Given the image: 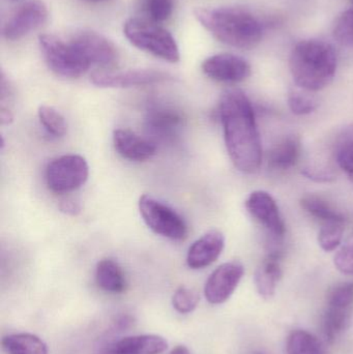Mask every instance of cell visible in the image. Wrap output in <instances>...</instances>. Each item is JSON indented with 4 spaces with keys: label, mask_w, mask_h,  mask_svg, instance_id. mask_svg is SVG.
I'll list each match as a JSON object with an SVG mask.
<instances>
[{
    "label": "cell",
    "mask_w": 353,
    "mask_h": 354,
    "mask_svg": "<svg viewBox=\"0 0 353 354\" xmlns=\"http://www.w3.org/2000/svg\"><path fill=\"white\" fill-rule=\"evenodd\" d=\"M226 149L233 165L242 174L258 171L263 163V147L254 109L246 93L229 89L219 105Z\"/></svg>",
    "instance_id": "obj_1"
},
{
    "label": "cell",
    "mask_w": 353,
    "mask_h": 354,
    "mask_svg": "<svg viewBox=\"0 0 353 354\" xmlns=\"http://www.w3.org/2000/svg\"><path fill=\"white\" fill-rule=\"evenodd\" d=\"M195 18L216 39L240 49H253L260 43V21L242 8H196Z\"/></svg>",
    "instance_id": "obj_2"
},
{
    "label": "cell",
    "mask_w": 353,
    "mask_h": 354,
    "mask_svg": "<svg viewBox=\"0 0 353 354\" xmlns=\"http://www.w3.org/2000/svg\"><path fill=\"white\" fill-rule=\"evenodd\" d=\"M290 73L300 88L318 91L333 81L337 54L333 46L318 39H306L294 46L289 58Z\"/></svg>",
    "instance_id": "obj_3"
},
{
    "label": "cell",
    "mask_w": 353,
    "mask_h": 354,
    "mask_svg": "<svg viewBox=\"0 0 353 354\" xmlns=\"http://www.w3.org/2000/svg\"><path fill=\"white\" fill-rule=\"evenodd\" d=\"M124 33L132 45L168 62H180V54L173 35L160 25L142 19H128Z\"/></svg>",
    "instance_id": "obj_4"
},
{
    "label": "cell",
    "mask_w": 353,
    "mask_h": 354,
    "mask_svg": "<svg viewBox=\"0 0 353 354\" xmlns=\"http://www.w3.org/2000/svg\"><path fill=\"white\" fill-rule=\"evenodd\" d=\"M39 43L46 64L58 76L79 78L90 68V64L70 41L66 43L56 35H41Z\"/></svg>",
    "instance_id": "obj_5"
},
{
    "label": "cell",
    "mask_w": 353,
    "mask_h": 354,
    "mask_svg": "<svg viewBox=\"0 0 353 354\" xmlns=\"http://www.w3.org/2000/svg\"><path fill=\"white\" fill-rule=\"evenodd\" d=\"M245 205L250 216L265 229L269 252L283 251L282 241L285 237L286 225L273 196L265 191L252 192Z\"/></svg>",
    "instance_id": "obj_6"
},
{
    "label": "cell",
    "mask_w": 353,
    "mask_h": 354,
    "mask_svg": "<svg viewBox=\"0 0 353 354\" xmlns=\"http://www.w3.org/2000/svg\"><path fill=\"white\" fill-rule=\"evenodd\" d=\"M139 210L145 224L155 234L171 241H184L188 235V226L184 218L153 196H141Z\"/></svg>",
    "instance_id": "obj_7"
},
{
    "label": "cell",
    "mask_w": 353,
    "mask_h": 354,
    "mask_svg": "<svg viewBox=\"0 0 353 354\" xmlns=\"http://www.w3.org/2000/svg\"><path fill=\"white\" fill-rule=\"evenodd\" d=\"M88 176V164L79 155H66L53 160L45 172L48 189L56 194L76 191L86 183Z\"/></svg>",
    "instance_id": "obj_8"
},
{
    "label": "cell",
    "mask_w": 353,
    "mask_h": 354,
    "mask_svg": "<svg viewBox=\"0 0 353 354\" xmlns=\"http://www.w3.org/2000/svg\"><path fill=\"white\" fill-rule=\"evenodd\" d=\"M245 268L240 262L230 261L216 268L207 279L204 295L211 305H221L233 295L244 277Z\"/></svg>",
    "instance_id": "obj_9"
},
{
    "label": "cell",
    "mask_w": 353,
    "mask_h": 354,
    "mask_svg": "<svg viewBox=\"0 0 353 354\" xmlns=\"http://www.w3.org/2000/svg\"><path fill=\"white\" fill-rule=\"evenodd\" d=\"M47 6L41 0H28L19 6L4 25L3 35L17 41L41 27L47 21Z\"/></svg>",
    "instance_id": "obj_10"
},
{
    "label": "cell",
    "mask_w": 353,
    "mask_h": 354,
    "mask_svg": "<svg viewBox=\"0 0 353 354\" xmlns=\"http://www.w3.org/2000/svg\"><path fill=\"white\" fill-rule=\"evenodd\" d=\"M78 48L90 66H114L118 60V51L114 44L93 30H81L75 33L70 39Z\"/></svg>",
    "instance_id": "obj_11"
},
{
    "label": "cell",
    "mask_w": 353,
    "mask_h": 354,
    "mask_svg": "<svg viewBox=\"0 0 353 354\" xmlns=\"http://www.w3.org/2000/svg\"><path fill=\"white\" fill-rule=\"evenodd\" d=\"M203 73L213 80L225 83H238L251 76L250 64L234 54H216L202 62Z\"/></svg>",
    "instance_id": "obj_12"
},
{
    "label": "cell",
    "mask_w": 353,
    "mask_h": 354,
    "mask_svg": "<svg viewBox=\"0 0 353 354\" xmlns=\"http://www.w3.org/2000/svg\"><path fill=\"white\" fill-rule=\"evenodd\" d=\"M165 73L155 70H130L124 72H97L90 80L95 86L104 88H128L155 84L167 80Z\"/></svg>",
    "instance_id": "obj_13"
},
{
    "label": "cell",
    "mask_w": 353,
    "mask_h": 354,
    "mask_svg": "<svg viewBox=\"0 0 353 354\" xmlns=\"http://www.w3.org/2000/svg\"><path fill=\"white\" fill-rule=\"evenodd\" d=\"M225 237L218 230H211L193 243L187 254V264L192 270H201L213 264L221 256Z\"/></svg>",
    "instance_id": "obj_14"
},
{
    "label": "cell",
    "mask_w": 353,
    "mask_h": 354,
    "mask_svg": "<svg viewBox=\"0 0 353 354\" xmlns=\"http://www.w3.org/2000/svg\"><path fill=\"white\" fill-rule=\"evenodd\" d=\"M146 128L160 140H171L184 127V118L178 110L168 106H157L149 110Z\"/></svg>",
    "instance_id": "obj_15"
},
{
    "label": "cell",
    "mask_w": 353,
    "mask_h": 354,
    "mask_svg": "<svg viewBox=\"0 0 353 354\" xmlns=\"http://www.w3.org/2000/svg\"><path fill=\"white\" fill-rule=\"evenodd\" d=\"M113 145L118 155L128 161H147L157 153V147L153 141L124 129L114 131Z\"/></svg>",
    "instance_id": "obj_16"
},
{
    "label": "cell",
    "mask_w": 353,
    "mask_h": 354,
    "mask_svg": "<svg viewBox=\"0 0 353 354\" xmlns=\"http://www.w3.org/2000/svg\"><path fill=\"white\" fill-rule=\"evenodd\" d=\"M167 348V341L159 335H138L112 343L104 354H162Z\"/></svg>",
    "instance_id": "obj_17"
},
{
    "label": "cell",
    "mask_w": 353,
    "mask_h": 354,
    "mask_svg": "<svg viewBox=\"0 0 353 354\" xmlns=\"http://www.w3.org/2000/svg\"><path fill=\"white\" fill-rule=\"evenodd\" d=\"M302 142L296 135L287 136L278 141L269 153L267 164L274 171H287L300 161Z\"/></svg>",
    "instance_id": "obj_18"
},
{
    "label": "cell",
    "mask_w": 353,
    "mask_h": 354,
    "mask_svg": "<svg viewBox=\"0 0 353 354\" xmlns=\"http://www.w3.org/2000/svg\"><path fill=\"white\" fill-rule=\"evenodd\" d=\"M282 278L280 258L267 256L259 264L255 272L254 281L257 292L265 299H271L277 290L278 283Z\"/></svg>",
    "instance_id": "obj_19"
},
{
    "label": "cell",
    "mask_w": 353,
    "mask_h": 354,
    "mask_svg": "<svg viewBox=\"0 0 353 354\" xmlns=\"http://www.w3.org/2000/svg\"><path fill=\"white\" fill-rule=\"evenodd\" d=\"M95 280L99 288L111 293L126 290V281L122 268L112 259H102L95 268Z\"/></svg>",
    "instance_id": "obj_20"
},
{
    "label": "cell",
    "mask_w": 353,
    "mask_h": 354,
    "mask_svg": "<svg viewBox=\"0 0 353 354\" xmlns=\"http://www.w3.org/2000/svg\"><path fill=\"white\" fill-rule=\"evenodd\" d=\"M1 345L8 354H48L46 343L28 333L8 335L2 339Z\"/></svg>",
    "instance_id": "obj_21"
},
{
    "label": "cell",
    "mask_w": 353,
    "mask_h": 354,
    "mask_svg": "<svg viewBox=\"0 0 353 354\" xmlns=\"http://www.w3.org/2000/svg\"><path fill=\"white\" fill-rule=\"evenodd\" d=\"M300 206L313 218L325 223H345V216L331 203L316 195H307L300 199Z\"/></svg>",
    "instance_id": "obj_22"
},
{
    "label": "cell",
    "mask_w": 353,
    "mask_h": 354,
    "mask_svg": "<svg viewBox=\"0 0 353 354\" xmlns=\"http://www.w3.org/2000/svg\"><path fill=\"white\" fill-rule=\"evenodd\" d=\"M287 354H325L318 339L306 330H298L288 337Z\"/></svg>",
    "instance_id": "obj_23"
},
{
    "label": "cell",
    "mask_w": 353,
    "mask_h": 354,
    "mask_svg": "<svg viewBox=\"0 0 353 354\" xmlns=\"http://www.w3.org/2000/svg\"><path fill=\"white\" fill-rule=\"evenodd\" d=\"M39 122L46 131L53 137H64L68 132V124L64 116L50 106H41L37 111Z\"/></svg>",
    "instance_id": "obj_24"
},
{
    "label": "cell",
    "mask_w": 353,
    "mask_h": 354,
    "mask_svg": "<svg viewBox=\"0 0 353 354\" xmlns=\"http://www.w3.org/2000/svg\"><path fill=\"white\" fill-rule=\"evenodd\" d=\"M327 309L353 311V282H344L334 286L327 295Z\"/></svg>",
    "instance_id": "obj_25"
},
{
    "label": "cell",
    "mask_w": 353,
    "mask_h": 354,
    "mask_svg": "<svg viewBox=\"0 0 353 354\" xmlns=\"http://www.w3.org/2000/svg\"><path fill=\"white\" fill-rule=\"evenodd\" d=\"M345 223H325L318 232V243L325 252H333L341 245Z\"/></svg>",
    "instance_id": "obj_26"
},
{
    "label": "cell",
    "mask_w": 353,
    "mask_h": 354,
    "mask_svg": "<svg viewBox=\"0 0 353 354\" xmlns=\"http://www.w3.org/2000/svg\"><path fill=\"white\" fill-rule=\"evenodd\" d=\"M336 161L353 183V136L341 134L336 145Z\"/></svg>",
    "instance_id": "obj_27"
},
{
    "label": "cell",
    "mask_w": 353,
    "mask_h": 354,
    "mask_svg": "<svg viewBox=\"0 0 353 354\" xmlns=\"http://www.w3.org/2000/svg\"><path fill=\"white\" fill-rule=\"evenodd\" d=\"M334 37L345 47L353 48V8L342 12L333 29Z\"/></svg>",
    "instance_id": "obj_28"
},
{
    "label": "cell",
    "mask_w": 353,
    "mask_h": 354,
    "mask_svg": "<svg viewBox=\"0 0 353 354\" xmlns=\"http://www.w3.org/2000/svg\"><path fill=\"white\" fill-rule=\"evenodd\" d=\"M199 299L200 297L196 291L188 287L182 286L174 292L172 305L178 313L190 314L196 309Z\"/></svg>",
    "instance_id": "obj_29"
},
{
    "label": "cell",
    "mask_w": 353,
    "mask_h": 354,
    "mask_svg": "<svg viewBox=\"0 0 353 354\" xmlns=\"http://www.w3.org/2000/svg\"><path fill=\"white\" fill-rule=\"evenodd\" d=\"M288 106L296 115H308L317 109L318 102L302 91H292L288 95Z\"/></svg>",
    "instance_id": "obj_30"
},
{
    "label": "cell",
    "mask_w": 353,
    "mask_h": 354,
    "mask_svg": "<svg viewBox=\"0 0 353 354\" xmlns=\"http://www.w3.org/2000/svg\"><path fill=\"white\" fill-rule=\"evenodd\" d=\"M173 0H147L146 10L155 22L168 20L173 12Z\"/></svg>",
    "instance_id": "obj_31"
},
{
    "label": "cell",
    "mask_w": 353,
    "mask_h": 354,
    "mask_svg": "<svg viewBox=\"0 0 353 354\" xmlns=\"http://www.w3.org/2000/svg\"><path fill=\"white\" fill-rule=\"evenodd\" d=\"M336 268L342 274L353 277V243L344 245L334 258Z\"/></svg>",
    "instance_id": "obj_32"
},
{
    "label": "cell",
    "mask_w": 353,
    "mask_h": 354,
    "mask_svg": "<svg viewBox=\"0 0 353 354\" xmlns=\"http://www.w3.org/2000/svg\"><path fill=\"white\" fill-rule=\"evenodd\" d=\"M60 210L64 214H70V216H76L81 212L80 205L74 200L66 199L61 201L59 205Z\"/></svg>",
    "instance_id": "obj_33"
},
{
    "label": "cell",
    "mask_w": 353,
    "mask_h": 354,
    "mask_svg": "<svg viewBox=\"0 0 353 354\" xmlns=\"http://www.w3.org/2000/svg\"><path fill=\"white\" fill-rule=\"evenodd\" d=\"M0 120H1V124H10L14 120L12 111L4 106H1L0 109Z\"/></svg>",
    "instance_id": "obj_34"
},
{
    "label": "cell",
    "mask_w": 353,
    "mask_h": 354,
    "mask_svg": "<svg viewBox=\"0 0 353 354\" xmlns=\"http://www.w3.org/2000/svg\"><path fill=\"white\" fill-rule=\"evenodd\" d=\"M170 354H191L190 351H189L188 348H187L186 346H182V345H180V346H176L175 348L172 349L171 353Z\"/></svg>",
    "instance_id": "obj_35"
},
{
    "label": "cell",
    "mask_w": 353,
    "mask_h": 354,
    "mask_svg": "<svg viewBox=\"0 0 353 354\" xmlns=\"http://www.w3.org/2000/svg\"><path fill=\"white\" fill-rule=\"evenodd\" d=\"M83 1H87V2H101V1H105V0H83Z\"/></svg>",
    "instance_id": "obj_36"
},
{
    "label": "cell",
    "mask_w": 353,
    "mask_h": 354,
    "mask_svg": "<svg viewBox=\"0 0 353 354\" xmlns=\"http://www.w3.org/2000/svg\"><path fill=\"white\" fill-rule=\"evenodd\" d=\"M352 1L353 2V0H352Z\"/></svg>",
    "instance_id": "obj_37"
}]
</instances>
